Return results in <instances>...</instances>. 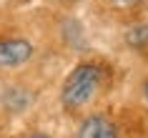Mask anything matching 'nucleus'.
<instances>
[{
	"mask_svg": "<svg viewBox=\"0 0 148 138\" xmlns=\"http://www.w3.org/2000/svg\"><path fill=\"white\" fill-rule=\"evenodd\" d=\"M65 3H80V0H65Z\"/></svg>",
	"mask_w": 148,
	"mask_h": 138,
	"instance_id": "8",
	"label": "nucleus"
},
{
	"mask_svg": "<svg viewBox=\"0 0 148 138\" xmlns=\"http://www.w3.org/2000/svg\"><path fill=\"white\" fill-rule=\"evenodd\" d=\"M143 95H146V98H148V80H146V83H143Z\"/></svg>",
	"mask_w": 148,
	"mask_h": 138,
	"instance_id": "7",
	"label": "nucleus"
},
{
	"mask_svg": "<svg viewBox=\"0 0 148 138\" xmlns=\"http://www.w3.org/2000/svg\"><path fill=\"white\" fill-rule=\"evenodd\" d=\"M33 58V45L25 38H0V68H18Z\"/></svg>",
	"mask_w": 148,
	"mask_h": 138,
	"instance_id": "2",
	"label": "nucleus"
},
{
	"mask_svg": "<svg viewBox=\"0 0 148 138\" xmlns=\"http://www.w3.org/2000/svg\"><path fill=\"white\" fill-rule=\"evenodd\" d=\"M128 43H131V45H146L148 43V25L133 28V30L128 33Z\"/></svg>",
	"mask_w": 148,
	"mask_h": 138,
	"instance_id": "4",
	"label": "nucleus"
},
{
	"mask_svg": "<svg viewBox=\"0 0 148 138\" xmlns=\"http://www.w3.org/2000/svg\"><path fill=\"white\" fill-rule=\"evenodd\" d=\"M75 138H118V128L110 118L95 113V115H88L78 126Z\"/></svg>",
	"mask_w": 148,
	"mask_h": 138,
	"instance_id": "3",
	"label": "nucleus"
},
{
	"mask_svg": "<svg viewBox=\"0 0 148 138\" xmlns=\"http://www.w3.org/2000/svg\"><path fill=\"white\" fill-rule=\"evenodd\" d=\"M28 138H50V136H45V133H33V136H28Z\"/></svg>",
	"mask_w": 148,
	"mask_h": 138,
	"instance_id": "6",
	"label": "nucleus"
},
{
	"mask_svg": "<svg viewBox=\"0 0 148 138\" xmlns=\"http://www.w3.org/2000/svg\"><path fill=\"white\" fill-rule=\"evenodd\" d=\"M101 91V68L93 63H80L70 70L60 88V103L65 111H80Z\"/></svg>",
	"mask_w": 148,
	"mask_h": 138,
	"instance_id": "1",
	"label": "nucleus"
},
{
	"mask_svg": "<svg viewBox=\"0 0 148 138\" xmlns=\"http://www.w3.org/2000/svg\"><path fill=\"white\" fill-rule=\"evenodd\" d=\"M113 5H121V8H131V5H136V3H140V0H110Z\"/></svg>",
	"mask_w": 148,
	"mask_h": 138,
	"instance_id": "5",
	"label": "nucleus"
}]
</instances>
